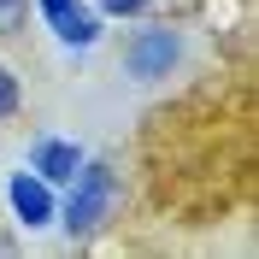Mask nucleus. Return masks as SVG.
<instances>
[{
  "mask_svg": "<svg viewBox=\"0 0 259 259\" xmlns=\"http://www.w3.org/2000/svg\"><path fill=\"white\" fill-rule=\"evenodd\" d=\"M112 200H118V177H112V165L82 159V165H77V177H71V200H65V212H53V218L65 224V236H89V230L106 224Z\"/></svg>",
  "mask_w": 259,
  "mask_h": 259,
  "instance_id": "obj_1",
  "label": "nucleus"
},
{
  "mask_svg": "<svg viewBox=\"0 0 259 259\" xmlns=\"http://www.w3.org/2000/svg\"><path fill=\"white\" fill-rule=\"evenodd\" d=\"M183 59V35L177 30H136L124 48V71L136 82H153V77H171V65Z\"/></svg>",
  "mask_w": 259,
  "mask_h": 259,
  "instance_id": "obj_2",
  "label": "nucleus"
},
{
  "mask_svg": "<svg viewBox=\"0 0 259 259\" xmlns=\"http://www.w3.org/2000/svg\"><path fill=\"white\" fill-rule=\"evenodd\" d=\"M41 18L65 48H95L100 41V12L82 6V0H41Z\"/></svg>",
  "mask_w": 259,
  "mask_h": 259,
  "instance_id": "obj_3",
  "label": "nucleus"
},
{
  "mask_svg": "<svg viewBox=\"0 0 259 259\" xmlns=\"http://www.w3.org/2000/svg\"><path fill=\"white\" fill-rule=\"evenodd\" d=\"M6 200H12V218L24 230H41V224H53V183H41V177H30V171H18L12 183H6Z\"/></svg>",
  "mask_w": 259,
  "mask_h": 259,
  "instance_id": "obj_4",
  "label": "nucleus"
},
{
  "mask_svg": "<svg viewBox=\"0 0 259 259\" xmlns=\"http://www.w3.org/2000/svg\"><path fill=\"white\" fill-rule=\"evenodd\" d=\"M77 165H82V147H77V142H59V136H41L35 153H30V171H35L41 183H71V177H77Z\"/></svg>",
  "mask_w": 259,
  "mask_h": 259,
  "instance_id": "obj_5",
  "label": "nucleus"
},
{
  "mask_svg": "<svg viewBox=\"0 0 259 259\" xmlns=\"http://www.w3.org/2000/svg\"><path fill=\"white\" fill-rule=\"evenodd\" d=\"M30 18V0H0V35H18Z\"/></svg>",
  "mask_w": 259,
  "mask_h": 259,
  "instance_id": "obj_6",
  "label": "nucleus"
},
{
  "mask_svg": "<svg viewBox=\"0 0 259 259\" xmlns=\"http://www.w3.org/2000/svg\"><path fill=\"white\" fill-rule=\"evenodd\" d=\"M12 112H18V77L0 65V118H12Z\"/></svg>",
  "mask_w": 259,
  "mask_h": 259,
  "instance_id": "obj_7",
  "label": "nucleus"
},
{
  "mask_svg": "<svg viewBox=\"0 0 259 259\" xmlns=\"http://www.w3.org/2000/svg\"><path fill=\"white\" fill-rule=\"evenodd\" d=\"M153 0H100V12H112V18H142Z\"/></svg>",
  "mask_w": 259,
  "mask_h": 259,
  "instance_id": "obj_8",
  "label": "nucleus"
}]
</instances>
